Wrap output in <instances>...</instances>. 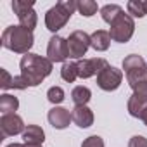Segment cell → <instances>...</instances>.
Wrapping results in <instances>:
<instances>
[{
    "label": "cell",
    "instance_id": "7c38bea8",
    "mask_svg": "<svg viewBox=\"0 0 147 147\" xmlns=\"http://www.w3.org/2000/svg\"><path fill=\"white\" fill-rule=\"evenodd\" d=\"M71 118L78 128H88L94 125V113L87 106H75V109L71 111Z\"/></svg>",
    "mask_w": 147,
    "mask_h": 147
},
{
    "label": "cell",
    "instance_id": "7402d4cb",
    "mask_svg": "<svg viewBox=\"0 0 147 147\" xmlns=\"http://www.w3.org/2000/svg\"><path fill=\"white\" fill-rule=\"evenodd\" d=\"M126 12L131 18H144V16H147L142 0H130V2L126 4Z\"/></svg>",
    "mask_w": 147,
    "mask_h": 147
},
{
    "label": "cell",
    "instance_id": "603a6c76",
    "mask_svg": "<svg viewBox=\"0 0 147 147\" xmlns=\"http://www.w3.org/2000/svg\"><path fill=\"white\" fill-rule=\"evenodd\" d=\"M47 99H49V102H52L54 106H57V104H61L66 99V95H64V90L61 87H50L47 90Z\"/></svg>",
    "mask_w": 147,
    "mask_h": 147
},
{
    "label": "cell",
    "instance_id": "3957f363",
    "mask_svg": "<svg viewBox=\"0 0 147 147\" xmlns=\"http://www.w3.org/2000/svg\"><path fill=\"white\" fill-rule=\"evenodd\" d=\"M75 11H78V2H75V0H61V2H57L45 14V26H47V30L55 33L61 28H64L66 23L69 21L71 14Z\"/></svg>",
    "mask_w": 147,
    "mask_h": 147
},
{
    "label": "cell",
    "instance_id": "cb8c5ba5",
    "mask_svg": "<svg viewBox=\"0 0 147 147\" xmlns=\"http://www.w3.org/2000/svg\"><path fill=\"white\" fill-rule=\"evenodd\" d=\"M82 147H104V140L99 135H90L82 142Z\"/></svg>",
    "mask_w": 147,
    "mask_h": 147
},
{
    "label": "cell",
    "instance_id": "4dcf8cb0",
    "mask_svg": "<svg viewBox=\"0 0 147 147\" xmlns=\"http://www.w3.org/2000/svg\"><path fill=\"white\" fill-rule=\"evenodd\" d=\"M24 147H42V145H33V144H24Z\"/></svg>",
    "mask_w": 147,
    "mask_h": 147
},
{
    "label": "cell",
    "instance_id": "ba28073f",
    "mask_svg": "<svg viewBox=\"0 0 147 147\" xmlns=\"http://www.w3.org/2000/svg\"><path fill=\"white\" fill-rule=\"evenodd\" d=\"M47 57L52 62H66V59L69 57V50H67V38H62L59 35H54L49 40L47 45Z\"/></svg>",
    "mask_w": 147,
    "mask_h": 147
},
{
    "label": "cell",
    "instance_id": "ac0fdd59",
    "mask_svg": "<svg viewBox=\"0 0 147 147\" xmlns=\"http://www.w3.org/2000/svg\"><path fill=\"white\" fill-rule=\"evenodd\" d=\"M128 113H130V116H133V118H140L142 116V113H144V109L147 107V102L144 100V99H140L138 95H135V94H131V97L128 99Z\"/></svg>",
    "mask_w": 147,
    "mask_h": 147
},
{
    "label": "cell",
    "instance_id": "277c9868",
    "mask_svg": "<svg viewBox=\"0 0 147 147\" xmlns=\"http://www.w3.org/2000/svg\"><path fill=\"white\" fill-rule=\"evenodd\" d=\"M109 35H111V40L113 42H118V43H126L130 42V38L133 36L135 33V21L133 18L128 14V12H121L111 24H109Z\"/></svg>",
    "mask_w": 147,
    "mask_h": 147
},
{
    "label": "cell",
    "instance_id": "52a82bcc",
    "mask_svg": "<svg viewBox=\"0 0 147 147\" xmlns=\"http://www.w3.org/2000/svg\"><path fill=\"white\" fill-rule=\"evenodd\" d=\"M90 35L82 31V30H76L73 31L67 38V50H69V57L71 59H82L87 50L90 49Z\"/></svg>",
    "mask_w": 147,
    "mask_h": 147
},
{
    "label": "cell",
    "instance_id": "9a60e30c",
    "mask_svg": "<svg viewBox=\"0 0 147 147\" xmlns=\"http://www.w3.org/2000/svg\"><path fill=\"white\" fill-rule=\"evenodd\" d=\"M92 99V92L88 87H83V85H78L73 88L71 92V100L75 102V106H87Z\"/></svg>",
    "mask_w": 147,
    "mask_h": 147
},
{
    "label": "cell",
    "instance_id": "5b68a950",
    "mask_svg": "<svg viewBox=\"0 0 147 147\" xmlns=\"http://www.w3.org/2000/svg\"><path fill=\"white\" fill-rule=\"evenodd\" d=\"M33 5H35L33 0H30V2H26V0H14L12 2V11L18 16L19 24L30 31H33L38 23V16H36Z\"/></svg>",
    "mask_w": 147,
    "mask_h": 147
},
{
    "label": "cell",
    "instance_id": "4316f807",
    "mask_svg": "<svg viewBox=\"0 0 147 147\" xmlns=\"http://www.w3.org/2000/svg\"><path fill=\"white\" fill-rule=\"evenodd\" d=\"M133 94H135V95H138L140 99H144V100L147 102V82H144V83L137 85V87L133 88Z\"/></svg>",
    "mask_w": 147,
    "mask_h": 147
},
{
    "label": "cell",
    "instance_id": "d4e9b609",
    "mask_svg": "<svg viewBox=\"0 0 147 147\" xmlns=\"http://www.w3.org/2000/svg\"><path fill=\"white\" fill-rule=\"evenodd\" d=\"M0 73H2V83H0V88L2 90H9V88H12V83H14V76H11L9 73H7V69H0Z\"/></svg>",
    "mask_w": 147,
    "mask_h": 147
},
{
    "label": "cell",
    "instance_id": "1f68e13d",
    "mask_svg": "<svg viewBox=\"0 0 147 147\" xmlns=\"http://www.w3.org/2000/svg\"><path fill=\"white\" fill-rule=\"evenodd\" d=\"M144 2V7H145V14H147V0H142Z\"/></svg>",
    "mask_w": 147,
    "mask_h": 147
},
{
    "label": "cell",
    "instance_id": "6da1fadb",
    "mask_svg": "<svg viewBox=\"0 0 147 147\" xmlns=\"http://www.w3.org/2000/svg\"><path fill=\"white\" fill-rule=\"evenodd\" d=\"M52 67L54 62L49 57H42L38 54H26L19 62L21 76L28 82L30 87H38L52 73Z\"/></svg>",
    "mask_w": 147,
    "mask_h": 147
},
{
    "label": "cell",
    "instance_id": "7a4b0ae2",
    "mask_svg": "<svg viewBox=\"0 0 147 147\" xmlns=\"http://www.w3.org/2000/svg\"><path fill=\"white\" fill-rule=\"evenodd\" d=\"M35 43V36H33V31L23 28L21 24L18 26H7L2 33V45L11 50V52H16V54H30L31 47Z\"/></svg>",
    "mask_w": 147,
    "mask_h": 147
},
{
    "label": "cell",
    "instance_id": "2e32d148",
    "mask_svg": "<svg viewBox=\"0 0 147 147\" xmlns=\"http://www.w3.org/2000/svg\"><path fill=\"white\" fill-rule=\"evenodd\" d=\"M18 107H19L18 97H14L11 94L0 95V111H2V114H12V113L18 111Z\"/></svg>",
    "mask_w": 147,
    "mask_h": 147
},
{
    "label": "cell",
    "instance_id": "484cf974",
    "mask_svg": "<svg viewBox=\"0 0 147 147\" xmlns=\"http://www.w3.org/2000/svg\"><path fill=\"white\" fill-rule=\"evenodd\" d=\"M128 147H147V138L142 135H133L128 142Z\"/></svg>",
    "mask_w": 147,
    "mask_h": 147
},
{
    "label": "cell",
    "instance_id": "44dd1931",
    "mask_svg": "<svg viewBox=\"0 0 147 147\" xmlns=\"http://www.w3.org/2000/svg\"><path fill=\"white\" fill-rule=\"evenodd\" d=\"M99 5L94 2V0H80L78 2V12L85 18H92L94 14H97Z\"/></svg>",
    "mask_w": 147,
    "mask_h": 147
},
{
    "label": "cell",
    "instance_id": "5bb4252c",
    "mask_svg": "<svg viewBox=\"0 0 147 147\" xmlns=\"http://www.w3.org/2000/svg\"><path fill=\"white\" fill-rule=\"evenodd\" d=\"M23 140H24V144L42 145L43 140H45V131L38 125H28L26 130L23 131Z\"/></svg>",
    "mask_w": 147,
    "mask_h": 147
},
{
    "label": "cell",
    "instance_id": "30bf717a",
    "mask_svg": "<svg viewBox=\"0 0 147 147\" xmlns=\"http://www.w3.org/2000/svg\"><path fill=\"white\" fill-rule=\"evenodd\" d=\"M0 130H2V137H14V135L23 133L26 130V125L23 118L16 113L2 114V118H0Z\"/></svg>",
    "mask_w": 147,
    "mask_h": 147
},
{
    "label": "cell",
    "instance_id": "e0dca14e",
    "mask_svg": "<svg viewBox=\"0 0 147 147\" xmlns=\"http://www.w3.org/2000/svg\"><path fill=\"white\" fill-rule=\"evenodd\" d=\"M144 67H147L145 66V61L140 55H137V54H130V55H126L123 59L125 75H126V73H131V71H137V69H144Z\"/></svg>",
    "mask_w": 147,
    "mask_h": 147
},
{
    "label": "cell",
    "instance_id": "8fae6325",
    "mask_svg": "<svg viewBox=\"0 0 147 147\" xmlns=\"http://www.w3.org/2000/svg\"><path fill=\"white\" fill-rule=\"evenodd\" d=\"M47 119H49V123H50L55 130H64V128H67L69 123L73 121L71 113H69L67 109L61 107V106H54V107L49 111Z\"/></svg>",
    "mask_w": 147,
    "mask_h": 147
},
{
    "label": "cell",
    "instance_id": "f546056e",
    "mask_svg": "<svg viewBox=\"0 0 147 147\" xmlns=\"http://www.w3.org/2000/svg\"><path fill=\"white\" fill-rule=\"evenodd\" d=\"M7 147H24V144H18V142H14V144H9Z\"/></svg>",
    "mask_w": 147,
    "mask_h": 147
},
{
    "label": "cell",
    "instance_id": "f1b7e54d",
    "mask_svg": "<svg viewBox=\"0 0 147 147\" xmlns=\"http://www.w3.org/2000/svg\"><path fill=\"white\" fill-rule=\"evenodd\" d=\"M140 119H142V123L147 126V107L144 109V113H142V116H140Z\"/></svg>",
    "mask_w": 147,
    "mask_h": 147
},
{
    "label": "cell",
    "instance_id": "8992f818",
    "mask_svg": "<svg viewBox=\"0 0 147 147\" xmlns=\"http://www.w3.org/2000/svg\"><path fill=\"white\" fill-rule=\"evenodd\" d=\"M123 83V71L114 66H106L97 75V85L104 92H114Z\"/></svg>",
    "mask_w": 147,
    "mask_h": 147
},
{
    "label": "cell",
    "instance_id": "83f0119b",
    "mask_svg": "<svg viewBox=\"0 0 147 147\" xmlns=\"http://www.w3.org/2000/svg\"><path fill=\"white\" fill-rule=\"evenodd\" d=\"M30 85H28V82L19 75V76H14V83H12V88H18V90H24V88H28Z\"/></svg>",
    "mask_w": 147,
    "mask_h": 147
},
{
    "label": "cell",
    "instance_id": "4fadbf2b",
    "mask_svg": "<svg viewBox=\"0 0 147 147\" xmlns=\"http://www.w3.org/2000/svg\"><path fill=\"white\" fill-rule=\"evenodd\" d=\"M90 45L97 52H106L111 45V35L106 30H97L90 35Z\"/></svg>",
    "mask_w": 147,
    "mask_h": 147
},
{
    "label": "cell",
    "instance_id": "9c48e42d",
    "mask_svg": "<svg viewBox=\"0 0 147 147\" xmlns=\"http://www.w3.org/2000/svg\"><path fill=\"white\" fill-rule=\"evenodd\" d=\"M76 66H78V78L87 80L99 75L106 66H109V62L102 57H94V59H80L76 61Z\"/></svg>",
    "mask_w": 147,
    "mask_h": 147
},
{
    "label": "cell",
    "instance_id": "ffe728a7",
    "mask_svg": "<svg viewBox=\"0 0 147 147\" xmlns=\"http://www.w3.org/2000/svg\"><path fill=\"white\" fill-rule=\"evenodd\" d=\"M61 78L67 83H73L78 78V66L76 62H64L61 67Z\"/></svg>",
    "mask_w": 147,
    "mask_h": 147
},
{
    "label": "cell",
    "instance_id": "d6986e66",
    "mask_svg": "<svg viewBox=\"0 0 147 147\" xmlns=\"http://www.w3.org/2000/svg\"><path fill=\"white\" fill-rule=\"evenodd\" d=\"M121 12H123V9H121V5H118V4H107V5H104V7L100 9L102 21L107 23V24H111Z\"/></svg>",
    "mask_w": 147,
    "mask_h": 147
}]
</instances>
